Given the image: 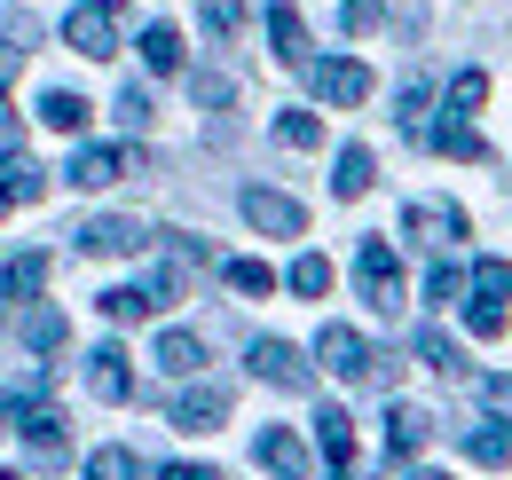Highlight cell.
<instances>
[{
  "label": "cell",
  "mask_w": 512,
  "mask_h": 480,
  "mask_svg": "<svg viewBox=\"0 0 512 480\" xmlns=\"http://www.w3.org/2000/svg\"><path fill=\"white\" fill-rule=\"evenodd\" d=\"M284 284H292V292H300V300H323V292H331V260H323V252H300V260H292V276H284Z\"/></svg>",
  "instance_id": "484cf974"
},
{
  "label": "cell",
  "mask_w": 512,
  "mask_h": 480,
  "mask_svg": "<svg viewBox=\"0 0 512 480\" xmlns=\"http://www.w3.org/2000/svg\"><path fill=\"white\" fill-rule=\"evenodd\" d=\"M127 174H134V150H119V142H79L71 166H64L71 189H111V181H127Z\"/></svg>",
  "instance_id": "52a82bcc"
},
{
  "label": "cell",
  "mask_w": 512,
  "mask_h": 480,
  "mask_svg": "<svg viewBox=\"0 0 512 480\" xmlns=\"http://www.w3.org/2000/svg\"><path fill=\"white\" fill-rule=\"evenodd\" d=\"M221 284H229V292H245V300H260V292H276V276H268L260 260H229V268H221Z\"/></svg>",
  "instance_id": "f546056e"
},
{
  "label": "cell",
  "mask_w": 512,
  "mask_h": 480,
  "mask_svg": "<svg viewBox=\"0 0 512 480\" xmlns=\"http://www.w3.org/2000/svg\"><path fill=\"white\" fill-rule=\"evenodd\" d=\"M426 433H434V418H426V410L394 402V418H386V457H394V465H410V457L426 449Z\"/></svg>",
  "instance_id": "9a60e30c"
},
{
  "label": "cell",
  "mask_w": 512,
  "mask_h": 480,
  "mask_svg": "<svg viewBox=\"0 0 512 480\" xmlns=\"http://www.w3.org/2000/svg\"><path fill=\"white\" fill-rule=\"evenodd\" d=\"M237 205H245V221H253L260 237H300V229H308V213H300V197H284V189H245V197H237Z\"/></svg>",
  "instance_id": "9c48e42d"
},
{
  "label": "cell",
  "mask_w": 512,
  "mask_h": 480,
  "mask_svg": "<svg viewBox=\"0 0 512 480\" xmlns=\"http://www.w3.org/2000/svg\"><path fill=\"white\" fill-rule=\"evenodd\" d=\"M64 40H71V56H119V8L111 0H79L64 16Z\"/></svg>",
  "instance_id": "5b68a950"
},
{
  "label": "cell",
  "mask_w": 512,
  "mask_h": 480,
  "mask_svg": "<svg viewBox=\"0 0 512 480\" xmlns=\"http://www.w3.org/2000/svg\"><path fill=\"white\" fill-rule=\"evenodd\" d=\"M410 480H449V473H410Z\"/></svg>",
  "instance_id": "ee69618b"
},
{
  "label": "cell",
  "mask_w": 512,
  "mask_h": 480,
  "mask_svg": "<svg viewBox=\"0 0 512 480\" xmlns=\"http://www.w3.org/2000/svg\"><path fill=\"white\" fill-rule=\"evenodd\" d=\"M119 119H127L134 134L150 126V87H119Z\"/></svg>",
  "instance_id": "f35d334b"
},
{
  "label": "cell",
  "mask_w": 512,
  "mask_h": 480,
  "mask_svg": "<svg viewBox=\"0 0 512 480\" xmlns=\"http://www.w3.org/2000/svg\"><path fill=\"white\" fill-rule=\"evenodd\" d=\"M150 362H158V370H166V378H190L197 362H205V347H197L190 331H166V339H158V347H150Z\"/></svg>",
  "instance_id": "603a6c76"
},
{
  "label": "cell",
  "mask_w": 512,
  "mask_h": 480,
  "mask_svg": "<svg viewBox=\"0 0 512 480\" xmlns=\"http://www.w3.org/2000/svg\"><path fill=\"white\" fill-rule=\"evenodd\" d=\"M40 126H56V134H79V126H87V103L56 87V95H40Z\"/></svg>",
  "instance_id": "4316f807"
},
{
  "label": "cell",
  "mask_w": 512,
  "mask_h": 480,
  "mask_svg": "<svg viewBox=\"0 0 512 480\" xmlns=\"http://www.w3.org/2000/svg\"><path fill=\"white\" fill-rule=\"evenodd\" d=\"M465 284H473V276H465V268H449V260H442V268L426 276V300H434V307H449L457 292H465Z\"/></svg>",
  "instance_id": "8d00e7d4"
},
{
  "label": "cell",
  "mask_w": 512,
  "mask_h": 480,
  "mask_svg": "<svg viewBox=\"0 0 512 480\" xmlns=\"http://www.w3.org/2000/svg\"><path fill=\"white\" fill-rule=\"evenodd\" d=\"M418 142H434L442 158H465V166H489V142H481V134H473L465 119H442V126H426Z\"/></svg>",
  "instance_id": "2e32d148"
},
{
  "label": "cell",
  "mask_w": 512,
  "mask_h": 480,
  "mask_svg": "<svg viewBox=\"0 0 512 480\" xmlns=\"http://www.w3.org/2000/svg\"><path fill=\"white\" fill-rule=\"evenodd\" d=\"M402 229L418 244H457L465 237V213H457L449 197H418V205H402Z\"/></svg>",
  "instance_id": "30bf717a"
},
{
  "label": "cell",
  "mask_w": 512,
  "mask_h": 480,
  "mask_svg": "<svg viewBox=\"0 0 512 480\" xmlns=\"http://www.w3.org/2000/svg\"><path fill=\"white\" fill-rule=\"evenodd\" d=\"M71 244L87 252V260H127V252H150V221H134V213H95V221H79Z\"/></svg>",
  "instance_id": "7a4b0ae2"
},
{
  "label": "cell",
  "mask_w": 512,
  "mask_h": 480,
  "mask_svg": "<svg viewBox=\"0 0 512 480\" xmlns=\"http://www.w3.org/2000/svg\"><path fill=\"white\" fill-rule=\"evenodd\" d=\"M221 418H229V386H190V394L174 402V425H182V433H213Z\"/></svg>",
  "instance_id": "5bb4252c"
},
{
  "label": "cell",
  "mask_w": 512,
  "mask_h": 480,
  "mask_svg": "<svg viewBox=\"0 0 512 480\" xmlns=\"http://www.w3.org/2000/svg\"><path fill=\"white\" fill-rule=\"evenodd\" d=\"M355 284L379 315H402V268H394V244L386 237H363L355 244Z\"/></svg>",
  "instance_id": "277c9868"
},
{
  "label": "cell",
  "mask_w": 512,
  "mask_h": 480,
  "mask_svg": "<svg viewBox=\"0 0 512 480\" xmlns=\"http://www.w3.org/2000/svg\"><path fill=\"white\" fill-rule=\"evenodd\" d=\"M426 103H434V95H426V79H410V87H402V111H394V119H402V134H410V142L426 134Z\"/></svg>",
  "instance_id": "d590c367"
},
{
  "label": "cell",
  "mask_w": 512,
  "mask_h": 480,
  "mask_svg": "<svg viewBox=\"0 0 512 480\" xmlns=\"http://www.w3.org/2000/svg\"><path fill=\"white\" fill-rule=\"evenodd\" d=\"M95 307H103L111 323H142V315H150V307H158V300H150L142 284H111V292H103V300H95Z\"/></svg>",
  "instance_id": "d4e9b609"
},
{
  "label": "cell",
  "mask_w": 512,
  "mask_h": 480,
  "mask_svg": "<svg viewBox=\"0 0 512 480\" xmlns=\"http://www.w3.org/2000/svg\"><path fill=\"white\" fill-rule=\"evenodd\" d=\"M473 292L481 300H512V260H473Z\"/></svg>",
  "instance_id": "836d02e7"
},
{
  "label": "cell",
  "mask_w": 512,
  "mask_h": 480,
  "mask_svg": "<svg viewBox=\"0 0 512 480\" xmlns=\"http://www.w3.org/2000/svg\"><path fill=\"white\" fill-rule=\"evenodd\" d=\"M40 386H48V378H24V394H16V433H24V457H32V465H64V457H71L64 410H48Z\"/></svg>",
  "instance_id": "6da1fadb"
},
{
  "label": "cell",
  "mask_w": 512,
  "mask_h": 480,
  "mask_svg": "<svg viewBox=\"0 0 512 480\" xmlns=\"http://www.w3.org/2000/svg\"><path fill=\"white\" fill-rule=\"evenodd\" d=\"M465 331H473V339H505V300H481V292H473V307H465Z\"/></svg>",
  "instance_id": "d6a6232c"
},
{
  "label": "cell",
  "mask_w": 512,
  "mask_h": 480,
  "mask_svg": "<svg viewBox=\"0 0 512 480\" xmlns=\"http://www.w3.org/2000/svg\"><path fill=\"white\" fill-rule=\"evenodd\" d=\"M276 142H284V150H316L323 119H316V111H284V119H276Z\"/></svg>",
  "instance_id": "83f0119b"
},
{
  "label": "cell",
  "mask_w": 512,
  "mask_h": 480,
  "mask_svg": "<svg viewBox=\"0 0 512 480\" xmlns=\"http://www.w3.org/2000/svg\"><path fill=\"white\" fill-rule=\"evenodd\" d=\"M268 48H276V63H308V24H300V8H268Z\"/></svg>",
  "instance_id": "d6986e66"
},
{
  "label": "cell",
  "mask_w": 512,
  "mask_h": 480,
  "mask_svg": "<svg viewBox=\"0 0 512 480\" xmlns=\"http://www.w3.org/2000/svg\"><path fill=\"white\" fill-rule=\"evenodd\" d=\"M253 457H260L276 480H308V449H300V433H284V425H268V433H260Z\"/></svg>",
  "instance_id": "4fadbf2b"
},
{
  "label": "cell",
  "mask_w": 512,
  "mask_h": 480,
  "mask_svg": "<svg viewBox=\"0 0 512 480\" xmlns=\"http://www.w3.org/2000/svg\"><path fill=\"white\" fill-rule=\"evenodd\" d=\"M134 48H142V63H150L158 79H174V71H182V32H174V24H150Z\"/></svg>",
  "instance_id": "7402d4cb"
},
{
  "label": "cell",
  "mask_w": 512,
  "mask_h": 480,
  "mask_svg": "<svg viewBox=\"0 0 512 480\" xmlns=\"http://www.w3.org/2000/svg\"><path fill=\"white\" fill-rule=\"evenodd\" d=\"M410 347H418V362H426V370H465V355H457V347H449L442 331H418V339H410Z\"/></svg>",
  "instance_id": "e575fe53"
},
{
  "label": "cell",
  "mask_w": 512,
  "mask_h": 480,
  "mask_svg": "<svg viewBox=\"0 0 512 480\" xmlns=\"http://www.w3.org/2000/svg\"><path fill=\"white\" fill-rule=\"evenodd\" d=\"M0 213H8V189H0Z\"/></svg>",
  "instance_id": "f6af8a7d"
},
{
  "label": "cell",
  "mask_w": 512,
  "mask_h": 480,
  "mask_svg": "<svg viewBox=\"0 0 512 480\" xmlns=\"http://www.w3.org/2000/svg\"><path fill=\"white\" fill-rule=\"evenodd\" d=\"M253 378L276 386V394H308L316 386V362L300 355V347H284V339H253Z\"/></svg>",
  "instance_id": "8992f818"
},
{
  "label": "cell",
  "mask_w": 512,
  "mask_h": 480,
  "mask_svg": "<svg viewBox=\"0 0 512 480\" xmlns=\"http://www.w3.org/2000/svg\"><path fill=\"white\" fill-rule=\"evenodd\" d=\"M316 441H323V457H331V480H355V418L339 402L316 410Z\"/></svg>",
  "instance_id": "8fae6325"
},
{
  "label": "cell",
  "mask_w": 512,
  "mask_h": 480,
  "mask_svg": "<svg viewBox=\"0 0 512 480\" xmlns=\"http://www.w3.org/2000/svg\"><path fill=\"white\" fill-rule=\"evenodd\" d=\"M371 181H379L371 150H363V142H347V150H339V174H331V197H347V205H355V197H363Z\"/></svg>",
  "instance_id": "44dd1931"
},
{
  "label": "cell",
  "mask_w": 512,
  "mask_h": 480,
  "mask_svg": "<svg viewBox=\"0 0 512 480\" xmlns=\"http://www.w3.org/2000/svg\"><path fill=\"white\" fill-rule=\"evenodd\" d=\"M87 480H142V465H134V449H95Z\"/></svg>",
  "instance_id": "1f68e13d"
},
{
  "label": "cell",
  "mask_w": 512,
  "mask_h": 480,
  "mask_svg": "<svg viewBox=\"0 0 512 480\" xmlns=\"http://www.w3.org/2000/svg\"><path fill=\"white\" fill-rule=\"evenodd\" d=\"M0 189H8V205H32V197L48 189L40 158H32V150H8V158H0Z\"/></svg>",
  "instance_id": "ffe728a7"
},
{
  "label": "cell",
  "mask_w": 512,
  "mask_h": 480,
  "mask_svg": "<svg viewBox=\"0 0 512 480\" xmlns=\"http://www.w3.org/2000/svg\"><path fill=\"white\" fill-rule=\"evenodd\" d=\"M465 457H473V465H489V473L512 465V418H481L473 433H465Z\"/></svg>",
  "instance_id": "ac0fdd59"
},
{
  "label": "cell",
  "mask_w": 512,
  "mask_h": 480,
  "mask_svg": "<svg viewBox=\"0 0 512 480\" xmlns=\"http://www.w3.org/2000/svg\"><path fill=\"white\" fill-rule=\"evenodd\" d=\"M0 480H16V473H0Z\"/></svg>",
  "instance_id": "bcb514c9"
},
{
  "label": "cell",
  "mask_w": 512,
  "mask_h": 480,
  "mask_svg": "<svg viewBox=\"0 0 512 480\" xmlns=\"http://www.w3.org/2000/svg\"><path fill=\"white\" fill-rule=\"evenodd\" d=\"M64 339H71V323L56 307H32V315H24V347H32V355H56Z\"/></svg>",
  "instance_id": "cb8c5ba5"
},
{
  "label": "cell",
  "mask_w": 512,
  "mask_h": 480,
  "mask_svg": "<svg viewBox=\"0 0 512 480\" xmlns=\"http://www.w3.org/2000/svg\"><path fill=\"white\" fill-rule=\"evenodd\" d=\"M316 362L331 370V378H394V362L386 355H371L363 347V331H347V323H323V339H316Z\"/></svg>",
  "instance_id": "3957f363"
},
{
  "label": "cell",
  "mask_w": 512,
  "mask_h": 480,
  "mask_svg": "<svg viewBox=\"0 0 512 480\" xmlns=\"http://www.w3.org/2000/svg\"><path fill=\"white\" fill-rule=\"evenodd\" d=\"M16 56H24V48H16L8 32H0V95H8V79H16Z\"/></svg>",
  "instance_id": "60d3db41"
},
{
  "label": "cell",
  "mask_w": 512,
  "mask_h": 480,
  "mask_svg": "<svg viewBox=\"0 0 512 480\" xmlns=\"http://www.w3.org/2000/svg\"><path fill=\"white\" fill-rule=\"evenodd\" d=\"M48 284V252H8L0 260V300H32Z\"/></svg>",
  "instance_id": "e0dca14e"
},
{
  "label": "cell",
  "mask_w": 512,
  "mask_h": 480,
  "mask_svg": "<svg viewBox=\"0 0 512 480\" xmlns=\"http://www.w3.org/2000/svg\"><path fill=\"white\" fill-rule=\"evenodd\" d=\"M0 425H16V394H0Z\"/></svg>",
  "instance_id": "7bdbcfd3"
},
{
  "label": "cell",
  "mask_w": 512,
  "mask_h": 480,
  "mask_svg": "<svg viewBox=\"0 0 512 480\" xmlns=\"http://www.w3.org/2000/svg\"><path fill=\"white\" fill-rule=\"evenodd\" d=\"M300 71H308V87H316L323 103H363V95H371V71L355 56H308Z\"/></svg>",
  "instance_id": "ba28073f"
},
{
  "label": "cell",
  "mask_w": 512,
  "mask_h": 480,
  "mask_svg": "<svg viewBox=\"0 0 512 480\" xmlns=\"http://www.w3.org/2000/svg\"><path fill=\"white\" fill-rule=\"evenodd\" d=\"M87 386H95V402H127L134 394V370H127V347H119V339H103V347L87 355Z\"/></svg>",
  "instance_id": "7c38bea8"
},
{
  "label": "cell",
  "mask_w": 512,
  "mask_h": 480,
  "mask_svg": "<svg viewBox=\"0 0 512 480\" xmlns=\"http://www.w3.org/2000/svg\"><path fill=\"white\" fill-rule=\"evenodd\" d=\"M158 480H213V473H205V465H166Z\"/></svg>",
  "instance_id": "b9f144b4"
},
{
  "label": "cell",
  "mask_w": 512,
  "mask_h": 480,
  "mask_svg": "<svg viewBox=\"0 0 512 480\" xmlns=\"http://www.w3.org/2000/svg\"><path fill=\"white\" fill-rule=\"evenodd\" d=\"M190 95H197V111H229V103H237V79H229V71H197Z\"/></svg>",
  "instance_id": "f1b7e54d"
},
{
  "label": "cell",
  "mask_w": 512,
  "mask_h": 480,
  "mask_svg": "<svg viewBox=\"0 0 512 480\" xmlns=\"http://www.w3.org/2000/svg\"><path fill=\"white\" fill-rule=\"evenodd\" d=\"M481 103H489V71H457V79H449V111L465 119V111H481Z\"/></svg>",
  "instance_id": "4dcf8cb0"
},
{
  "label": "cell",
  "mask_w": 512,
  "mask_h": 480,
  "mask_svg": "<svg viewBox=\"0 0 512 480\" xmlns=\"http://www.w3.org/2000/svg\"><path fill=\"white\" fill-rule=\"evenodd\" d=\"M237 24H245L237 0H205V32H213V40H237Z\"/></svg>",
  "instance_id": "74e56055"
},
{
  "label": "cell",
  "mask_w": 512,
  "mask_h": 480,
  "mask_svg": "<svg viewBox=\"0 0 512 480\" xmlns=\"http://www.w3.org/2000/svg\"><path fill=\"white\" fill-rule=\"evenodd\" d=\"M339 24H347V32H371V24H379V0H347Z\"/></svg>",
  "instance_id": "ab89813d"
}]
</instances>
